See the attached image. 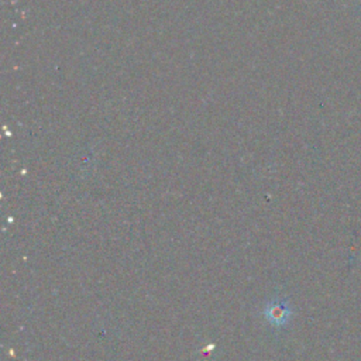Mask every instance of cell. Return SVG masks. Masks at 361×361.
<instances>
[{"mask_svg":"<svg viewBox=\"0 0 361 361\" xmlns=\"http://www.w3.org/2000/svg\"><path fill=\"white\" fill-rule=\"evenodd\" d=\"M265 316L271 323L281 326L290 317V309L282 300H272L265 307Z\"/></svg>","mask_w":361,"mask_h":361,"instance_id":"cell-1","label":"cell"}]
</instances>
